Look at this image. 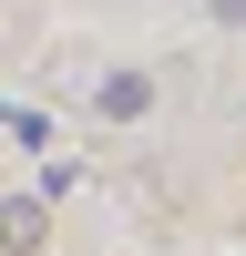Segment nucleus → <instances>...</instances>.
I'll return each mask as SVG.
<instances>
[{"mask_svg":"<svg viewBox=\"0 0 246 256\" xmlns=\"http://www.w3.org/2000/svg\"><path fill=\"white\" fill-rule=\"evenodd\" d=\"M102 123H144V113H154V72H102Z\"/></svg>","mask_w":246,"mask_h":256,"instance_id":"obj_1","label":"nucleus"},{"mask_svg":"<svg viewBox=\"0 0 246 256\" xmlns=\"http://www.w3.org/2000/svg\"><path fill=\"white\" fill-rule=\"evenodd\" d=\"M0 246H10V256H20V246H41V205H31V195L0 205Z\"/></svg>","mask_w":246,"mask_h":256,"instance_id":"obj_2","label":"nucleus"},{"mask_svg":"<svg viewBox=\"0 0 246 256\" xmlns=\"http://www.w3.org/2000/svg\"><path fill=\"white\" fill-rule=\"evenodd\" d=\"M205 10H216V20H246V0H205Z\"/></svg>","mask_w":246,"mask_h":256,"instance_id":"obj_3","label":"nucleus"}]
</instances>
